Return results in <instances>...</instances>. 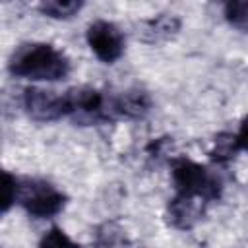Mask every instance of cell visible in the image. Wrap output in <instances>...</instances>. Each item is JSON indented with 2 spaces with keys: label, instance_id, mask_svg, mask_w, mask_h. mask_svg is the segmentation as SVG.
<instances>
[{
  "label": "cell",
  "instance_id": "277c9868",
  "mask_svg": "<svg viewBox=\"0 0 248 248\" xmlns=\"http://www.w3.org/2000/svg\"><path fill=\"white\" fill-rule=\"evenodd\" d=\"M64 99H66V116H72L81 124H93L112 114L110 101L107 103L103 93L89 85L68 89L64 93Z\"/></svg>",
  "mask_w": 248,
  "mask_h": 248
},
{
  "label": "cell",
  "instance_id": "9c48e42d",
  "mask_svg": "<svg viewBox=\"0 0 248 248\" xmlns=\"http://www.w3.org/2000/svg\"><path fill=\"white\" fill-rule=\"evenodd\" d=\"M180 29V19L174 14H159L141 23V39L147 43H159L174 37Z\"/></svg>",
  "mask_w": 248,
  "mask_h": 248
},
{
  "label": "cell",
  "instance_id": "52a82bcc",
  "mask_svg": "<svg viewBox=\"0 0 248 248\" xmlns=\"http://www.w3.org/2000/svg\"><path fill=\"white\" fill-rule=\"evenodd\" d=\"M203 205H205V200L202 198L176 194V198L169 203V219L178 229H190L203 215Z\"/></svg>",
  "mask_w": 248,
  "mask_h": 248
},
{
  "label": "cell",
  "instance_id": "5b68a950",
  "mask_svg": "<svg viewBox=\"0 0 248 248\" xmlns=\"http://www.w3.org/2000/svg\"><path fill=\"white\" fill-rule=\"evenodd\" d=\"M87 45L93 50V54L107 64L116 62L124 52V35L122 31L105 19H97L89 23L87 27Z\"/></svg>",
  "mask_w": 248,
  "mask_h": 248
},
{
  "label": "cell",
  "instance_id": "4fadbf2b",
  "mask_svg": "<svg viewBox=\"0 0 248 248\" xmlns=\"http://www.w3.org/2000/svg\"><path fill=\"white\" fill-rule=\"evenodd\" d=\"M225 17L232 27H236L240 31H248V0L227 2L225 4Z\"/></svg>",
  "mask_w": 248,
  "mask_h": 248
},
{
  "label": "cell",
  "instance_id": "30bf717a",
  "mask_svg": "<svg viewBox=\"0 0 248 248\" xmlns=\"http://www.w3.org/2000/svg\"><path fill=\"white\" fill-rule=\"evenodd\" d=\"M95 244L99 248H136L134 242L128 238L126 231L114 221H107L97 227Z\"/></svg>",
  "mask_w": 248,
  "mask_h": 248
},
{
  "label": "cell",
  "instance_id": "8992f818",
  "mask_svg": "<svg viewBox=\"0 0 248 248\" xmlns=\"http://www.w3.org/2000/svg\"><path fill=\"white\" fill-rule=\"evenodd\" d=\"M23 105L31 118L39 122H52L66 116L64 93H56L41 87H27L23 93Z\"/></svg>",
  "mask_w": 248,
  "mask_h": 248
},
{
  "label": "cell",
  "instance_id": "6da1fadb",
  "mask_svg": "<svg viewBox=\"0 0 248 248\" xmlns=\"http://www.w3.org/2000/svg\"><path fill=\"white\" fill-rule=\"evenodd\" d=\"M8 70L16 78L31 81H56L68 76L70 60L48 43H25L10 56Z\"/></svg>",
  "mask_w": 248,
  "mask_h": 248
},
{
  "label": "cell",
  "instance_id": "8fae6325",
  "mask_svg": "<svg viewBox=\"0 0 248 248\" xmlns=\"http://www.w3.org/2000/svg\"><path fill=\"white\" fill-rule=\"evenodd\" d=\"M240 147V141H238V136L236 134H231V132H223L219 136H215L213 140V147L209 151L211 159L217 161V163H225V161H231L236 153H238Z\"/></svg>",
  "mask_w": 248,
  "mask_h": 248
},
{
  "label": "cell",
  "instance_id": "7c38bea8",
  "mask_svg": "<svg viewBox=\"0 0 248 248\" xmlns=\"http://www.w3.org/2000/svg\"><path fill=\"white\" fill-rule=\"evenodd\" d=\"M81 6L83 2H78V0H46V2H41L39 10L45 16H50L56 19H68L76 16L81 10Z\"/></svg>",
  "mask_w": 248,
  "mask_h": 248
},
{
  "label": "cell",
  "instance_id": "ba28073f",
  "mask_svg": "<svg viewBox=\"0 0 248 248\" xmlns=\"http://www.w3.org/2000/svg\"><path fill=\"white\" fill-rule=\"evenodd\" d=\"M149 95L141 89H128L122 95L110 99L112 114L128 116V118H140L149 110Z\"/></svg>",
  "mask_w": 248,
  "mask_h": 248
},
{
  "label": "cell",
  "instance_id": "9a60e30c",
  "mask_svg": "<svg viewBox=\"0 0 248 248\" xmlns=\"http://www.w3.org/2000/svg\"><path fill=\"white\" fill-rule=\"evenodd\" d=\"M4 184H2V213H6L14 202H17V184L19 180L16 176H12L10 172L2 174Z\"/></svg>",
  "mask_w": 248,
  "mask_h": 248
},
{
  "label": "cell",
  "instance_id": "2e32d148",
  "mask_svg": "<svg viewBox=\"0 0 248 248\" xmlns=\"http://www.w3.org/2000/svg\"><path fill=\"white\" fill-rule=\"evenodd\" d=\"M238 141H240V147L242 149H248V116L242 120L240 124V130H238Z\"/></svg>",
  "mask_w": 248,
  "mask_h": 248
},
{
  "label": "cell",
  "instance_id": "3957f363",
  "mask_svg": "<svg viewBox=\"0 0 248 248\" xmlns=\"http://www.w3.org/2000/svg\"><path fill=\"white\" fill-rule=\"evenodd\" d=\"M17 203L33 217L46 219L62 211L66 196L52 184L39 178H25L17 184Z\"/></svg>",
  "mask_w": 248,
  "mask_h": 248
},
{
  "label": "cell",
  "instance_id": "5bb4252c",
  "mask_svg": "<svg viewBox=\"0 0 248 248\" xmlns=\"http://www.w3.org/2000/svg\"><path fill=\"white\" fill-rule=\"evenodd\" d=\"M39 248H79V246L60 227H50L43 234V238L39 242Z\"/></svg>",
  "mask_w": 248,
  "mask_h": 248
},
{
  "label": "cell",
  "instance_id": "7a4b0ae2",
  "mask_svg": "<svg viewBox=\"0 0 248 248\" xmlns=\"http://www.w3.org/2000/svg\"><path fill=\"white\" fill-rule=\"evenodd\" d=\"M170 176L176 192L180 196H194L205 202L219 198V182L196 161L190 159H174L170 167Z\"/></svg>",
  "mask_w": 248,
  "mask_h": 248
}]
</instances>
